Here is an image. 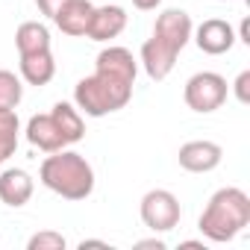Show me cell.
Instances as JSON below:
<instances>
[{"mask_svg":"<svg viewBox=\"0 0 250 250\" xmlns=\"http://www.w3.org/2000/svg\"><path fill=\"white\" fill-rule=\"evenodd\" d=\"M250 224V197L238 188V186H227V188H218L206 209L200 212V232L215 241V244H224V241H232L238 232H244V227Z\"/></svg>","mask_w":250,"mask_h":250,"instance_id":"1","label":"cell"},{"mask_svg":"<svg viewBox=\"0 0 250 250\" xmlns=\"http://www.w3.org/2000/svg\"><path fill=\"white\" fill-rule=\"evenodd\" d=\"M39 180L44 188H50L53 194L65 200H85L94 191V168L88 165L85 156H80L77 150H65V147L50 153L42 162Z\"/></svg>","mask_w":250,"mask_h":250,"instance_id":"2","label":"cell"},{"mask_svg":"<svg viewBox=\"0 0 250 250\" xmlns=\"http://www.w3.org/2000/svg\"><path fill=\"white\" fill-rule=\"evenodd\" d=\"M130 97H133V83H124V80H115L97 71L91 77H83L74 88V106L88 118L112 115L127 106Z\"/></svg>","mask_w":250,"mask_h":250,"instance_id":"3","label":"cell"},{"mask_svg":"<svg viewBox=\"0 0 250 250\" xmlns=\"http://www.w3.org/2000/svg\"><path fill=\"white\" fill-rule=\"evenodd\" d=\"M227 94H229V85L215 71H200V74L188 77L186 80V88H183L186 106L191 112H197V115H209V112L221 109L227 103Z\"/></svg>","mask_w":250,"mask_h":250,"instance_id":"4","label":"cell"},{"mask_svg":"<svg viewBox=\"0 0 250 250\" xmlns=\"http://www.w3.org/2000/svg\"><path fill=\"white\" fill-rule=\"evenodd\" d=\"M139 212H142L145 227L153 229V232H171V229L180 224V218H183L180 197H177L174 191H168V188H153V191H147V194L142 197Z\"/></svg>","mask_w":250,"mask_h":250,"instance_id":"5","label":"cell"},{"mask_svg":"<svg viewBox=\"0 0 250 250\" xmlns=\"http://www.w3.org/2000/svg\"><path fill=\"white\" fill-rule=\"evenodd\" d=\"M194 44L206 53V56H224L232 50L235 44V30L229 21H221V18H206L194 33H191Z\"/></svg>","mask_w":250,"mask_h":250,"instance_id":"6","label":"cell"},{"mask_svg":"<svg viewBox=\"0 0 250 250\" xmlns=\"http://www.w3.org/2000/svg\"><path fill=\"white\" fill-rule=\"evenodd\" d=\"M221 159H224L221 145L206 142V139L186 142V145L180 147V153H177L180 168L188 171V174H209V171H215V168L221 165Z\"/></svg>","mask_w":250,"mask_h":250,"instance_id":"7","label":"cell"},{"mask_svg":"<svg viewBox=\"0 0 250 250\" xmlns=\"http://www.w3.org/2000/svg\"><path fill=\"white\" fill-rule=\"evenodd\" d=\"M124 30H127V9L115 6V3H106V6H94L88 30H85V39H91V42H112Z\"/></svg>","mask_w":250,"mask_h":250,"instance_id":"8","label":"cell"},{"mask_svg":"<svg viewBox=\"0 0 250 250\" xmlns=\"http://www.w3.org/2000/svg\"><path fill=\"white\" fill-rule=\"evenodd\" d=\"M191 33H194V24H191V15L183 12V9H165L156 24H153V36L168 42L174 50L183 53V47L191 42Z\"/></svg>","mask_w":250,"mask_h":250,"instance_id":"9","label":"cell"},{"mask_svg":"<svg viewBox=\"0 0 250 250\" xmlns=\"http://www.w3.org/2000/svg\"><path fill=\"white\" fill-rule=\"evenodd\" d=\"M94 71H97V74H106V77H115V80H124V83H133V85H136L139 62H136V56H133L127 47L109 44V47H103V50L97 53Z\"/></svg>","mask_w":250,"mask_h":250,"instance_id":"10","label":"cell"},{"mask_svg":"<svg viewBox=\"0 0 250 250\" xmlns=\"http://www.w3.org/2000/svg\"><path fill=\"white\" fill-rule=\"evenodd\" d=\"M177 56H180V50H174L168 42H162V39H156V36H150L145 44H142V68H145V74L150 77V80H165L171 71H174V65H177Z\"/></svg>","mask_w":250,"mask_h":250,"instance_id":"11","label":"cell"},{"mask_svg":"<svg viewBox=\"0 0 250 250\" xmlns=\"http://www.w3.org/2000/svg\"><path fill=\"white\" fill-rule=\"evenodd\" d=\"M36 191V180L24 171V168H6L0 171V200L12 209H21L30 203Z\"/></svg>","mask_w":250,"mask_h":250,"instance_id":"12","label":"cell"},{"mask_svg":"<svg viewBox=\"0 0 250 250\" xmlns=\"http://www.w3.org/2000/svg\"><path fill=\"white\" fill-rule=\"evenodd\" d=\"M27 142L33 147L44 150V153H56V150L68 147L62 133H59V127H56V121L50 118V112L47 115H33L27 121Z\"/></svg>","mask_w":250,"mask_h":250,"instance_id":"13","label":"cell"},{"mask_svg":"<svg viewBox=\"0 0 250 250\" xmlns=\"http://www.w3.org/2000/svg\"><path fill=\"white\" fill-rule=\"evenodd\" d=\"M91 12H94V3H91V0H68V3L56 12L53 24H56L65 36L80 39V36H85V30H88Z\"/></svg>","mask_w":250,"mask_h":250,"instance_id":"14","label":"cell"},{"mask_svg":"<svg viewBox=\"0 0 250 250\" xmlns=\"http://www.w3.org/2000/svg\"><path fill=\"white\" fill-rule=\"evenodd\" d=\"M56 77V59L50 50L21 53V80L30 85H47Z\"/></svg>","mask_w":250,"mask_h":250,"instance_id":"15","label":"cell"},{"mask_svg":"<svg viewBox=\"0 0 250 250\" xmlns=\"http://www.w3.org/2000/svg\"><path fill=\"white\" fill-rule=\"evenodd\" d=\"M50 118L56 121V127H59V133H62V139H65V145H77V142H83V136H85V121H83V112L74 106V103H56L53 109H50Z\"/></svg>","mask_w":250,"mask_h":250,"instance_id":"16","label":"cell"},{"mask_svg":"<svg viewBox=\"0 0 250 250\" xmlns=\"http://www.w3.org/2000/svg\"><path fill=\"white\" fill-rule=\"evenodd\" d=\"M15 47H18V53L50 50V30L42 21H24L15 30Z\"/></svg>","mask_w":250,"mask_h":250,"instance_id":"17","label":"cell"},{"mask_svg":"<svg viewBox=\"0 0 250 250\" xmlns=\"http://www.w3.org/2000/svg\"><path fill=\"white\" fill-rule=\"evenodd\" d=\"M18 133H21V121H18L15 109L0 106V162H6L9 156H15Z\"/></svg>","mask_w":250,"mask_h":250,"instance_id":"18","label":"cell"},{"mask_svg":"<svg viewBox=\"0 0 250 250\" xmlns=\"http://www.w3.org/2000/svg\"><path fill=\"white\" fill-rule=\"evenodd\" d=\"M21 100H24V85H21V77H15L12 71H3V68H0V106L15 109Z\"/></svg>","mask_w":250,"mask_h":250,"instance_id":"19","label":"cell"},{"mask_svg":"<svg viewBox=\"0 0 250 250\" xmlns=\"http://www.w3.org/2000/svg\"><path fill=\"white\" fill-rule=\"evenodd\" d=\"M65 235L62 232H53V229H42L36 232L30 241H27V250H65Z\"/></svg>","mask_w":250,"mask_h":250,"instance_id":"20","label":"cell"},{"mask_svg":"<svg viewBox=\"0 0 250 250\" xmlns=\"http://www.w3.org/2000/svg\"><path fill=\"white\" fill-rule=\"evenodd\" d=\"M232 94L238 103H250V71H241L232 83Z\"/></svg>","mask_w":250,"mask_h":250,"instance_id":"21","label":"cell"},{"mask_svg":"<svg viewBox=\"0 0 250 250\" xmlns=\"http://www.w3.org/2000/svg\"><path fill=\"white\" fill-rule=\"evenodd\" d=\"M65 3H68V0H36V6H39V12H42V15H47L50 21L56 18V12H59V9H62Z\"/></svg>","mask_w":250,"mask_h":250,"instance_id":"22","label":"cell"},{"mask_svg":"<svg viewBox=\"0 0 250 250\" xmlns=\"http://www.w3.org/2000/svg\"><path fill=\"white\" fill-rule=\"evenodd\" d=\"M159 3L162 0H133V6L142 9V12H153V9H159Z\"/></svg>","mask_w":250,"mask_h":250,"instance_id":"23","label":"cell"},{"mask_svg":"<svg viewBox=\"0 0 250 250\" xmlns=\"http://www.w3.org/2000/svg\"><path fill=\"white\" fill-rule=\"evenodd\" d=\"M235 42H244V44H250V21H247V18L241 21L238 33H235Z\"/></svg>","mask_w":250,"mask_h":250,"instance_id":"24","label":"cell"},{"mask_svg":"<svg viewBox=\"0 0 250 250\" xmlns=\"http://www.w3.org/2000/svg\"><path fill=\"white\" fill-rule=\"evenodd\" d=\"M136 247H156V250H165V241H162V238H147V241H139Z\"/></svg>","mask_w":250,"mask_h":250,"instance_id":"25","label":"cell"},{"mask_svg":"<svg viewBox=\"0 0 250 250\" xmlns=\"http://www.w3.org/2000/svg\"><path fill=\"white\" fill-rule=\"evenodd\" d=\"M85 247H109L106 241H94V238H88V241H80V250H85Z\"/></svg>","mask_w":250,"mask_h":250,"instance_id":"26","label":"cell"}]
</instances>
